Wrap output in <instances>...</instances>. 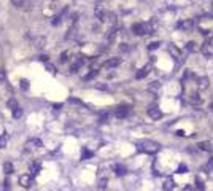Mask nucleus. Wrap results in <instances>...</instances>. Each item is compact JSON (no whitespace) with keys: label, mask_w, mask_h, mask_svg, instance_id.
Returning a JSON list of instances; mask_svg holds the SVG:
<instances>
[{"label":"nucleus","mask_w":213,"mask_h":191,"mask_svg":"<svg viewBox=\"0 0 213 191\" xmlns=\"http://www.w3.org/2000/svg\"><path fill=\"white\" fill-rule=\"evenodd\" d=\"M69 56H70L69 51H64V53L61 54V62H67V61H69Z\"/></svg>","instance_id":"393cba45"},{"label":"nucleus","mask_w":213,"mask_h":191,"mask_svg":"<svg viewBox=\"0 0 213 191\" xmlns=\"http://www.w3.org/2000/svg\"><path fill=\"white\" fill-rule=\"evenodd\" d=\"M197 148L202 150V151H211L213 145H211V142H199V143H197Z\"/></svg>","instance_id":"f8f14e48"},{"label":"nucleus","mask_w":213,"mask_h":191,"mask_svg":"<svg viewBox=\"0 0 213 191\" xmlns=\"http://www.w3.org/2000/svg\"><path fill=\"white\" fill-rule=\"evenodd\" d=\"M40 162H32L30 164V167H29V174L30 175H35V174H38V170H40Z\"/></svg>","instance_id":"4468645a"},{"label":"nucleus","mask_w":213,"mask_h":191,"mask_svg":"<svg viewBox=\"0 0 213 191\" xmlns=\"http://www.w3.org/2000/svg\"><path fill=\"white\" fill-rule=\"evenodd\" d=\"M13 5L22 8V7H27V5H30V3H29V2H22V0H15V2H13Z\"/></svg>","instance_id":"4be33fe9"},{"label":"nucleus","mask_w":213,"mask_h":191,"mask_svg":"<svg viewBox=\"0 0 213 191\" xmlns=\"http://www.w3.org/2000/svg\"><path fill=\"white\" fill-rule=\"evenodd\" d=\"M91 156H92V153L88 151V150L84 148V150H83V155H81V159H88V158H91Z\"/></svg>","instance_id":"a878e982"},{"label":"nucleus","mask_w":213,"mask_h":191,"mask_svg":"<svg viewBox=\"0 0 213 191\" xmlns=\"http://www.w3.org/2000/svg\"><path fill=\"white\" fill-rule=\"evenodd\" d=\"M197 85H199V89H207L208 88V78L207 77H201Z\"/></svg>","instance_id":"ddd939ff"},{"label":"nucleus","mask_w":213,"mask_h":191,"mask_svg":"<svg viewBox=\"0 0 213 191\" xmlns=\"http://www.w3.org/2000/svg\"><path fill=\"white\" fill-rule=\"evenodd\" d=\"M11 115H13V118L15 119H18V118H21L22 116V108L21 107H18V108H15V110L11 112Z\"/></svg>","instance_id":"6ab92c4d"},{"label":"nucleus","mask_w":213,"mask_h":191,"mask_svg":"<svg viewBox=\"0 0 213 191\" xmlns=\"http://www.w3.org/2000/svg\"><path fill=\"white\" fill-rule=\"evenodd\" d=\"M7 143H8V134L3 132L2 135H0V148H5Z\"/></svg>","instance_id":"dca6fc26"},{"label":"nucleus","mask_w":213,"mask_h":191,"mask_svg":"<svg viewBox=\"0 0 213 191\" xmlns=\"http://www.w3.org/2000/svg\"><path fill=\"white\" fill-rule=\"evenodd\" d=\"M177 172H178V174H184V172H188V167H186L184 164H180V167H178Z\"/></svg>","instance_id":"cd10ccee"},{"label":"nucleus","mask_w":213,"mask_h":191,"mask_svg":"<svg viewBox=\"0 0 213 191\" xmlns=\"http://www.w3.org/2000/svg\"><path fill=\"white\" fill-rule=\"evenodd\" d=\"M202 53L205 54V56H213V46H211V43L208 42V40H207V42L202 45Z\"/></svg>","instance_id":"1a4fd4ad"},{"label":"nucleus","mask_w":213,"mask_h":191,"mask_svg":"<svg viewBox=\"0 0 213 191\" xmlns=\"http://www.w3.org/2000/svg\"><path fill=\"white\" fill-rule=\"evenodd\" d=\"M193 27H194V19H186V21L178 22V29H181V30H184V32L193 30Z\"/></svg>","instance_id":"39448f33"},{"label":"nucleus","mask_w":213,"mask_h":191,"mask_svg":"<svg viewBox=\"0 0 213 191\" xmlns=\"http://www.w3.org/2000/svg\"><path fill=\"white\" fill-rule=\"evenodd\" d=\"M115 174H116V175H124V174H126V167H124L123 164H116V166H115Z\"/></svg>","instance_id":"f3484780"},{"label":"nucleus","mask_w":213,"mask_h":191,"mask_svg":"<svg viewBox=\"0 0 213 191\" xmlns=\"http://www.w3.org/2000/svg\"><path fill=\"white\" fill-rule=\"evenodd\" d=\"M43 147V142L40 139H30L25 142V150H38Z\"/></svg>","instance_id":"7ed1b4c3"},{"label":"nucleus","mask_w":213,"mask_h":191,"mask_svg":"<svg viewBox=\"0 0 213 191\" xmlns=\"http://www.w3.org/2000/svg\"><path fill=\"white\" fill-rule=\"evenodd\" d=\"M127 113H129V107L127 105L118 107V110H116V116L118 118H124V116H127Z\"/></svg>","instance_id":"9b49d317"},{"label":"nucleus","mask_w":213,"mask_h":191,"mask_svg":"<svg viewBox=\"0 0 213 191\" xmlns=\"http://www.w3.org/2000/svg\"><path fill=\"white\" fill-rule=\"evenodd\" d=\"M132 32L135 35H146V34H151L153 29L148 22H137V24L132 26Z\"/></svg>","instance_id":"f03ea898"},{"label":"nucleus","mask_w":213,"mask_h":191,"mask_svg":"<svg viewBox=\"0 0 213 191\" xmlns=\"http://www.w3.org/2000/svg\"><path fill=\"white\" fill-rule=\"evenodd\" d=\"M119 64H121V58H110V59H106L103 62V67L105 69H115V67H118Z\"/></svg>","instance_id":"423d86ee"},{"label":"nucleus","mask_w":213,"mask_h":191,"mask_svg":"<svg viewBox=\"0 0 213 191\" xmlns=\"http://www.w3.org/2000/svg\"><path fill=\"white\" fill-rule=\"evenodd\" d=\"M27 86H29V81L25 80V78H22V80H21V88H22V89H27Z\"/></svg>","instance_id":"c85d7f7f"},{"label":"nucleus","mask_w":213,"mask_h":191,"mask_svg":"<svg viewBox=\"0 0 213 191\" xmlns=\"http://www.w3.org/2000/svg\"><path fill=\"white\" fill-rule=\"evenodd\" d=\"M196 185H197V188H199V189H204V183H202V180L199 179V177L196 179Z\"/></svg>","instance_id":"7c9ffc66"},{"label":"nucleus","mask_w":213,"mask_h":191,"mask_svg":"<svg viewBox=\"0 0 213 191\" xmlns=\"http://www.w3.org/2000/svg\"><path fill=\"white\" fill-rule=\"evenodd\" d=\"M7 78V73H5V69L3 67H0V81H3Z\"/></svg>","instance_id":"c756f323"},{"label":"nucleus","mask_w":213,"mask_h":191,"mask_svg":"<svg viewBox=\"0 0 213 191\" xmlns=\"http://www.w3.org/2000/svg\"><path fill=\"white\" fill-rule=\"evenodd\" d=\"M8 107H10V110L13 112L15 108H18V107H19V104H18V100H16V99H10V100H8Z\"/></svg>","instance_id":"412c9836"},{"label":"nucleus","mask_w":213,"mask_h":191,"mask_svg":"<svg viewBox=\"0 0 213 191\" xmlns=\"http://www.w3.org/2000/svg\"><path fill=\"white\" fill-rule=\"evenodd\" d=\"M19 183H21L24 188H29V186H32V183H34V177H32L30 174L21 175V177H19Z\"/></svg>","instance_id":"20e7f679"},{"label":"nucleus","mask_w":213,"mask_h":191,"mask_svg":"<svg viewBox=\"0 0 213 191\" xmlns=\"http://www.w3.org/2000/svg\"><path fill=\"white\" fill-rule=\"evenodd\" d=\"M207 169H213V159L208 161V164H207Z\"/></svg>","instance_id":"473e14b6"},{"label":"nucleus","mask_w":213,"mask_h":191,"mask_svg":"<svg viewBox=\"0 0 213 191\" xmlns=\"http://www.w3.org/2000/svg\"><path fill=\"white\" fill-rule=\"evenodd\" d=\"M135 147H137L138 151L146 153V155H154V153H157L159 150H161V145H159L157 142H154V140H150V139L138 140L135 143Z\"/></svg>","instance_id":"f257e3e1"},{"label":"nucleus","mask_w":213,"mask_h":191,"mask_svg":"<svg viewBox=\"0 0 213 191\" xmlns=\"http://www.w3.org/2000/svg\"><path fill=\"white\" fill-rule=\"evenodd\" d=\"M148 116L153 118V119H161V118H162L161 108H157V107H150V108H148Z\"/></svg>","instance_id":"0eeeda50"},{"label":"nucleus","mask_w":213,"mask_h":191,"mask_svg":"<svg viewBox=\"0 0 213 191\" xmlns=\"http://www.w3.org/2000/svg\"><path fill=\"white\" fill-rule=\"evenodd\" d=\"M96 75H97V70H91V72H89V73L84 77V80H86V81H89V80H92V78H94Z\"/></svg>","instance_id":"b1692460"},{"label":"nucleus","mask_w":213,"mask_h":191,"mask_svg":"<svg viewBox=\"0 0 213 191\" xmlns=\"http://www.w3.org/2000/svg\"><path fill=\"white\" fill-rule=\"evenodd\" d=\"M177 135H180V137H183V135H186V134H184V132L180 129V131H177Z\"/></svg>","instance_id":"f704fd0d"},{"label":"nucleus","mask_w":213,"mask_h":191,"mask_svg":"<svg viewBox=\"0 0 213 191\" xmlns=\"http://www.w3.org/2000/svg\"><path fill=\"white\" fill-rule=\"evenodd\" d=\"M105 183H106V180L103 179V180H100V185H99V186H100V188H105Z\"/></svg>","instance_id":"72a5a7b5"},{"label":"nucleus","mask_w":213,"mask_h":191,"mask_svg":"<svg viewBox=\"0 0 213 191\" xmlns=\"http://www.w3.org/2000/svg\"><path fill=\"white\" fill-rule=\"evenodd\" d=\"M148 73H150V65H145V67H142V69L135 73V78H137V80H142V78H145Z\"/></svg>","instance_id":"9d476101"},{"label":"nucleus","mask_w":213,"mask_h":191,"mask_svg":"<svg viewBox=\"0 0 213 191\" xmlns=\"http://www.w3.org/2000/svg\"><path fill=\"white\" fill-rule=\"evenodd\" d=\"M94 13H96V16H97V19H100V21H106V11L100 7V5H97L96 7V10H94Z\"/></svg>","instance_id":"6e6552de"},{"label":"nucleus","mask_w":213,"mask_h":191,"mask_svg":"<svg viewBox=\"0 0 213 191\" xmlns=\"http://www.w3.org/2000/svg\"><path fill=\"white\" fill-rule=\"evenodd\" d=\"M174 186H175L174 180L169 179V180H165V183H164V191H172V189H174Z\"/></svg>","instance_id":"a211bd4d"},{"label":"nucleus","mask_w":213,"mask_h":191,"mask_svg":"<svg viewBox=\"0 0 213 191\" xmlns=\"http://www.w3.org/2000/svg\"><path fill=\"white\" fill-rule=\"evenodd\" d=\"M11 186H10V180H3L0 183V191H10Z\"/></svg>","instance_id":"aec40b11"},{"label":"nucleus","mask_w":213,"mask_h":191,"mask_svg":"<svg viewBox=\"0 0 213 191\" xmlns=\"http://www.w3.org/2000/svg\"><path fill=\"white\" fill-rule=\"evenodd\" d=\"M210 110H211V112H213V102H211V104H210Z\"/></svg>","instance_id":"c9c22d12"},{"label":"nucleus","mask_w":213,"mask_h":191,"mask_svg":"<svg viewBox=\"0 0 213 191\" xmlns=\"http://www.w3.org/2000/svg\"><path fill=\"white\" fill-rule=\"evenodd\" d=\"M191 102H193L194 105H197V104H201V97H199V96H197L196 92H193V94H191Z\"/></svg>","instance_id":"5701e85b"},{"label":"nucleus","mask_w":213,"mask_h":191,"mask_svg":"<svg viewBox=\"0 0 213 191\" xmlns=\"http://www.w3.org/2000/svg\"><path fill=\"white\" fill-rule=\"evenodd\" d=\"M3 172L7 175H11L13 172H15V166H13L11 162H5V164H3Z\"/></svg>","instance_id":"2eb2a0df"},{"label":"nucleus","mask_w":213,"mask_h":191,"mask_svg":"<svg viewBox=\"0 0 213 191\" xmlns=\"http://www.w3.org/2000/svg\"><path fill=\"white\" fill-rule=\"evenodd\" d=\"M159 45H161L159 42H153V43H150V45H148V49H150V51H153V49L159 48Z\"/></svg>","instance_id":"bb28decb"},{"label":"nucleus","mask_w":213,"mask_h":191,"mask_svg":"<svg viewBox=\"0 0 213 191\" xmlns=\"http://www.w3.org/2000/svg\"><path fill=\"white\" fill-rule=\"evenodd\" d=\"M194 45H196L194 42H189L188 45H186V49H188V51H194V48H196Z\"/></svg>","instance_id":"2f4dec72"}]
</instances>
